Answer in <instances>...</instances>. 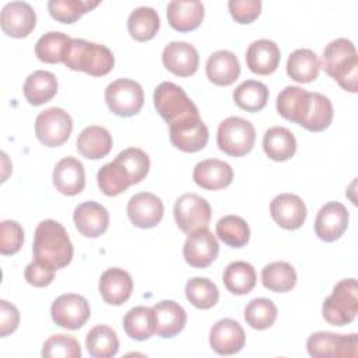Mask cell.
Wrapping results in <instances>:
<instances>
[{"instance_id": "cell-45", "label": "cell", "mask_w": 358, "mask_h": 358, "mask_svg": "<svg viewBox=\"0 0 358 358\" xmlns=\"http://www.w3.org/2000/svg\"><path fill=\"white\" fill-rule=\"evenodd\" d=\"M277 313V306L273 301L267 298H255L245 306L243 317L252 329L264 330L273 326Z\"/></svg>"}, {"instance_id": "cell-47", "label": "cell", "mask_w": 358, "mask_h": 358, "mask_svg": "<svg viewBox=\"0 0 358 358\" xmlns=\"http://www.w3.org/2000/svg\"><path fill=\"white\" fill-rule=\"evenodd\" d=\"M42 357L46 358H80L81 345L80 343L69 334H53L50 336L42 347Z\"/></svg>"}, {"instance_id": "cell-16", "label": "cell", "mask_w": 358, "mask_h": 358, "mask_svg": "<svg viewBox=\"0 0 358 358\" xmlns=\"http://www.w3.org/2000/svg\"><path fill=\"white\" fill-rule=\"evenodd\" d=\"M348 227V211L340 201H329L320 207L315 220V234L324 242L337 241Z\"/></svg>"}, {"instance_id": "cell-26", "label": "cell", "mask_w": 358, "mask_h": 358, "mask_svg": "<svg viewBox=\"0 0 358 358\" xmlns=\"http://www.w3.org/2000/svg\"><path fill=\"white\" fill-rule=\"evenodd\" d=\"M207 78L220 87L234 84L241 74V64L231 50H217L211 53L206 63Z\"/></svg>"}, {"instance_id": "cell-44", "label": "cell", "mask_w": 358, "mask_h": 358, "mask_svg": "<svg viewBox=\"0 0 358 358\" xmlns=\"http://www.w3.org/2000/svg\"><path fill=\"white\" fill-rule=\"evenodd\" d=\"M333 120V105L330 99L319 92H310V108L306 119L301 124L309 131H323Z\"/></svg>"}, {"instance_id": "cell-13", "label": "cell", "mask_w": 358, "mask_h": 358, "mask_svg": "<svg viewBox=\"0 0 358 358\" xmlns=\"http://www.w3.org/2000/svg\"><path fill=\"white\" fill-rule=\"evenodd\" d=\"M218 252V241L208 228H200L187 234L183 245V257L189 266L196 268L208 267L217 259Z\"/></svg>"}, {"instance_id": "cell-28", "label": "cell", "mask_w": 358, "mask_h": 358, "mask_svg": "<svg viewBox=\"0 0 358 358\" xmlns=\"http://www.w3.org/2000/svg\"><path fill=\"white\" fill-rule=\"evenodd\" d=\"M155 313V333L162 338H172L179 334L187 320L185 309L172 299H164L154 306Z\"/></svg>"}, {"instance_id": "cell-38", "label": "cell", "mask_w": 358, "mask_h": 358, "mask_svg": "<svg viewBox=\"0 0 358 358\" xmlns=\"http://www.w3.org/2000/svg\"><path fill=\"white\" fill-rule=\"evenodd\" d=\"M235 103L246 112L262 110L268 101L267 87L257 80H246L234 90Z\"/></svg>"}, {"instance_id": "cell-30", "label": "cell", "mask_w": 358, "mask_h": 358, "mask_svg": "<svg viewBox=\"0 0 358 358\" xmlns=\"http://www.w3.org/2000/svg\"><path fill=\"white\" fill-rule=\"evenodd\" d=\"M22 90L25 99L31 105H43L49 102L57 92L56 76L50 71L36 70L27 77Z\"/></svg>"}, {"instance_id": "cell-41", "label": "cell", "mask_w": 358, "mask_h": 358, "mask_svg": "<svg viewBox=\"0 0 358 358\" xmlns=\"http://www.w3.org/2000/svg\"><path fill=\"white\" fill-rule=\"evenodd\" d=\"M96 180L102 193L112 197L123 193L131 185L129 173L116 159L105 164L98 171Z\"/></svg>"}, {"instance_id": "cell-1", "label": "cell", "mask_w": 358, "mask_h": 358, "mask_svg": "<svg viewBox=\"0 0 358 358\" xmlns=\"http://www.w3.org/2000/svg\"><path fill=\"white\" fill-rule=\"evenodd\" d=\"M34 259L59 270L73 259V243L64 227L55 220H43L34 234Z\"/></svg>"}, {"instance_id": "cell-23", "label": "cell", "mask_w": 358, "mask_h": 358, "mask_svg": "<svg viewBox=\"0 0 358 358\" xmlns=\"http://www.w3.org/2000/svg\"><path fill=\"white\" fill-rule=\"evenodd\" d=\"M245 59L252 73L259 76H268L277 70L281 53L274 41L257 39L249 45Z\"/></svg>"}, {"instance_id": "cell-25", "label": "cell", "mask_w": 358, "mask_h": 358, "mask_svg": "<svg viewBox=\"0 0 358 358\" xmlns=\"http://www.w3.org/2000/svg\"><path fill=\"white\" fill-rule=\"evenodd\" d=\"M169 25L179 32L196 29L204 18V6L199 0H172L166 6Z\"/></svg>"}, {"instance_id": "cell-39", "label": "cell", "mask_w": 358, "mask_h": 358, "mask_svg": "<svg viewBox=\"0 0 358 358\" xmlns=\"http://www.w3.org/2000/svg\"><path fill=\"white\" fill-rule=\"evenodd\" d=\"M73 38L63 32L49 31L35 43V55L43 63H63L64 53Z\"/></svg>"}, {"instance_id": "cell-18", "label": "cell", "mask_w": 358, "mask_h": 358, "mask_svg": "<svg viewBox=\"0 0 358 358\" xmlns=\"http://www.w3.org/2000/svg\"><path fill=\"white\" fill-rule=\"evenodd\" d=\"M245 331L242 326L229 317L215 322L210 330V347L220 355H232L245 345Z\"/></svg>"}, {"instance_id": "cell-40", "label": "cell", "mask_w": 358, "mask_h": 358, "mask_svg": "<svg viewBox=\"0 0 358 358\" xmlns=\"http://www.w3.org/2000/svg\"><path fill=\"white\" fill-rule=\"evenodd\" d=\"M217 236L231 248H242L249 242L250 229L239 215H224L215 225Z\"/></svg>"}, {"instance_id": "cell-15", "label": "cell", "mask_w": 358, "mask_h": 358, "mask_svg": "<svg viewBox=\"0 0 358 358\" xmlns=\"http://www.w3.org/2000/svg\"><path fill=\"white\" fill-rule=\"evenodd\" d=\"M126 210L131 224L144 229L158 225L164 217L162 200L150 192L131 196Z\"/></svg>"}, {"instance_id": "cell-14", "label": "cell", "mask_w": 358, "mask_h": 358, "mask_svg": "<svg viewBox=\"0 0 358 358\" xmlns=\"http://www.w3.org/2000/svg\"><path fill=\"white\" fill-rule=\"evenodd\" d=\"M0 25L11 38H25L36 25V14L29 3L11 1L1 8Z\"/></svg>"}, {"instance_id": "cell-48", "label": "cell", "mask_w": 358, "mask_h": 358, "mask_svg": "<svg viewBox=\"0 0 358 358\" xmlns=\"http://www.w3.org/2000/svg\"><path fill=\"white\" fill-rule=\"evenodd\" d=\"M24 243V229L13 220H4L0 224V253L14 255Z\"/></svg>"}, {"instance_id": "cell-49", "label": "cell", "mask_w": 358, "mask_h": 358, "mask_svg": "<svg viewBox=\"0 0 358 358\" xmlns=\"http://www.w3.org/2000/svg\"><path fill=\"white\" fill-rule=\"evenodd\" d=\"M228 10L232 18L239 24H250L260 15V0H229Z\"/></svg>"}, {"instance_id": "cell-50", "label": "cell", "mask_w": 358, "mask_h": 358, "mask_svg": "<svg viewBox=\"0 0 358 358\" xmlns=\"http://www.w3.org/2000/svg\"><path fill=\"white\" fill-rule=\"evenodd\" d=\"M55 273H56V268L34 259L25 267L24 275H25V280H27L28 284H31L34 287H38V288H42V287L49 285L53 281Z\"/></svg>"}, {"instance_id": "cell-29", "label": "cell", "mask_w": 358, "mask_h": 358, "mask_svg": "<svg viewBox=\"0 0 358 358\" xmlns=\"http://www.w3.org/2000/svg\"><path fill=\"white\" fill-rule=\"evenodd\" d=\"M112 136L102 126H87L77 138L78 152L88 159H99L106 157L112 150Z\"/></svg>"}, {"instance_id": "cell-42", "label": "cell", "mask_w": 358, "mask_h": 358, "mask_svg": "<svg viewBox=\"0 0 358 358\" xmlns=\"http://www.w3.org/2000/svg\"><path fill=\"white\" fill-rule=\"evenodd\" d=\"M185 294L189 302L197 309H210L220 299V292L217 285L206 277L190 278L186 282Z\"/></svg>"}, {"instance_id": "cell-8", "label": "cell", "mask_w": 358, "mask_h": 358, "mask_svg": "<svg viewBox=\"0 0 358 358\" xmlns=\"http://www.w3.org/2000/svg\"><path fill=\"white\" fill-rule=\"evenodd\" d=\"M308 354L313 358H354L358 354L357 334H334L317 331L308 337Z\"/></svg>"}, {"instance_id": "cell-31", "label": "cell", "mask_w": 358, "mask_h": 358, "mask_svg": "<svg viewBox=\"0 0 358 358\" xmlns=\"http://www.w3.org/2000/svg\"><path fill=\"white\" fill-rule=\"evenodd\" d=\"M263 150L273 161H287L292 158L296 151L295 136L287 127H270L263 137Z\"/></svg>"}, {"instance_id": "cell-37", "label": "cell", "mask_w": 358, "mask_h": 358, "mask_svg": "<svg viewBox=\"0 0 358 358\" xmlns=\"http://www.w3.org/2000/svg\"><path fill=\"white\" fill-rule=\"evenodd\" d=\"M262 284L273 292H288L296 284V271L287 262H273L262 270Z\"/></svg>"}, {"instance_id": "cell-51", "label": "cell", "mask_w": 358, "mask_h": 358, "mask_svg": "<svg viewBox=\"0 0 358 358\" xmlns=\"http://www.w3.org/2000/svg\"><path fill=\"white\" fill-rule=\"evenodd\" d=\"M20 324L18 309L6 299L0 301V336L6 337L17 330Z\"/></svg>"}, {"instance_id": "cell-36", "label": "cell", "mask_w": 358, "mask_h": 358, "mask_svg": "<svg viewBox=\"0 0 358 358\" xmlns=\"http://www.w3.org/2000/svg\"><path fill=\"white\" fill-rule=\"evenodd\" d=\"M85 347L94 358H112L119 350V338L112 327L98 324L87 333Z\"/></svg>"}, {"instance_id": "cell-22", "label": "cell", "mask_w": 358, "mask_h": 358, "mask_svg": "<svg viewBox=\"0 0 358 358\" xmlns=\"http://www.w3.org/2000/svg\"><path fill=\"white\" fill-rule=\"evenodd\" d=\"M99 294L108 305L124 303L133 291V280L130 274L119 267H112L101 274L98 284Z\"/></svg>"}, {"instance_id": "cell-27", "label": "cell", "mask_w": 358, "mask_h": 358, "mask_svg": "<svg viewBox=\"0 0 358 358\" xmlns=\"http://www.w3.org/2000/svg\"><path fill=\"white\" fill-rule=\"evenodd\" d=\"M53 185L66 196H76L81 193L85 186L83 164L73 157L62 158L53 169Z\"/></svg>"}, {"instance_id": "cell-6", "label": "cell", "mask_w": 358, "mask_h": 358, "mask_svg": "<svg viewBox=\"0 0 358 358\" xmlns=\"http://www.w3.org/2000/svg\"><path fill=\"white\" fill-rule=\"evenodd\" d=\"M256 140L253 124L242 117L224 119L217 130L218 148L231 157H243L252 151Z\"/></svg>"}, {"instance_id": "cell-33", "label": "cell", "mask_w": 358, "mask_h": 358, "mask_svg": "<svg viewBox=\"0 0 358 358\" xmlns=\"http://www.w3.org/2000/svg\"><path fill=\"white\" fill-rule=\"evenodd\" d=\"M256 271L253 266L243 260L229 263L222 274L225 288L235 295L249 294L256 285Z\"/></svg>"}, {"instance_id": "cell-35", "label": "cell", "mask_w": 358, "mask_h": 358, "mask_svg": "<svg viewBox=\"0 0 358 358\" xmlns=\"http://www.w3.org/2000/svg\"><path fill=\"white\" fill-rule=\"evenodd\" d=\"M159 15L152 7L140 6L127 18V29L133 39L145 42L152 39L159 29Z\"/></svg>"}, {"instance_id": "cell-21", "label": "cell", "mask_w": 358, "mask_h": 358, "mask_svg": "<svg viewBox=\"0 0 358 358\" xmlns=\"http://www.w3.org/2000/svg\"><path fill=\"white\" fill-rule=\"evenodd\" d=\"M232 179L234 171L231 165L217 158L200 161L193 169V180L206 190L225 189L232 183Z\"/></svg>"}, {"instance_id": "cell-17", "label": "cell", "mask_w": 358, "mask_h": 358, "mask_svg": "<svg viewBox=\"0 0 358 358\" xmlns=\"http://www.w3.org/2000/svg\"><path fill=\"white\" fill-rule=\"evenodd\" d=\"M270 214L281 228L294 231L303 225L306 220V206L298 194L281 193L271 200Z\"/></svg>"}, {"instance_id": "cell-46", "label": "cell", "mask_w": 358, "mask_h": 358, "mask_svg": "<svg viewBox=\"0 0 358 358\" xmlns=\"http://www.w3.org/2000/svg\"><path fill=\"white\" fill-rule=\"evenodd\" d=\"M115 159L129 173L131 185L140 183L148 173L150 158L143 150H140L137 147H130V148L120 151Z\"/></svg>"}, {"instance_id": "cell-7", "label": "cell", "mask_w": 358, "mask_h": 358, "mask_svg": "<svg viewBox=\"0 0 358 358\" xmlns=\"http://www.w3.org/2000/svg\"><path fill=\"white\" fill-rule=\"evenodd\" d=\"M105 101L112 113L129 117L141 110L144 92L137 81L130 78H117L106 87Z\"/></svg>"}, {"instance_id": "cell-20", "label": "cell", "mask_w": 358, "mask_h": 358, "mask_svg": "<svg viewBox=\"0 0 358 358\" xmlns=\"http://www.w3.org/2000/svg\"><path fill=\"white\" fill-rule=\"evenodd\" d=\"M73 220L81 235L87 238H98L108 229L109 213L102 204L90 200L76 207Z\"/></svg>"}, {"instance_id": "cell-19", "label": "cell", "mask_w": 358, "mask_h": 358, "mask_svg": "<svg viewBox=\"0 0 358 358\" xmlns=\"http://www.w3.org/2000/svg\"><path fill=\"white\" fill-rule=\"evenodd\" d=\"M162 63L178 77H190L197 71L199 52L187 42L173 41L164 48Z\"/></svg>"}, {"instance_id": "cell-4", "label": "cell", "mask_w": 358, "mask_h": 358, "mask_svg": "<svg viewBox=\"0 0 358 358\" xmlns=\"http://www.w3.org/2000/svg\"><path fill=\"white\" fill-rule=\"evenodd\" d=\"M358 284L355 278L338 281L322 305L323 319L333 326L351 323L358 313Z\"/></svg>"}, {"instance_id": "cell-32", "label": "cell", "mask_w": 358, "mask_h": 358, "mask_svg": "<svg viewBox=\"0 0 358 358\" xmlns=\"http://www.w3.org/2000/svg\"><path fill=\"white\" fill-rule=\"evenodd\" d=\"M320 60L310 49H296L287 60V74L296 83H310L317 78Z\"/></svg>"}, {"instance_id": "cell-3", "label": "cell", "mask_w": 358, "mask_h": 358, "mask_svg": "<svg viewBox=\"0 0 358 358\" xmlns=\"http://www.w3.org/2000/svg\"><path fill=\"white\" fill-rule=\"evenodd\" d=\"M63 63L74 71H84L94 77L108 74L115 64L113 53L101 43L85 39H71L64 53Z\"/></svg>"}, {"instance_id": "cell-5", "label": "cell", "mask_w": 358, "mask_h": 358, "mask_svg": "<svg viewBox=\"0 0 358 358\" xmlns=\"http://www.w3.org/2000/svg\"><path fill=\"white\" fill-rule=\"evenodd\" d=\"M154 106L168 124L200 116L197 106L187 96L185 90L171 81H164L155 88Z\"/></svg>"}, {"instance_id": "cell-11", "label": "cell", "mask_w": 358, "mask_h": 358, "mask_svg": "<svg viewBox=\"0 0 358 358\" xmlns=\"http://www.w3.org/2000/svg\"><path fill=\"white\" fill-rule=\"evenodd\" d=\"M53 322L67 330L83 327L91 316L88 301L78 294H63L55 299L50 306Z\"/></svg>"}, {"instance_id": "cell-2", "label": "cell", "mask_w": 358, "mask_h": 358, "mask_svg": "<svg viewBox=\"0 0 358 358\" xmlns=\"http://www.w3.org/2000/svg\"><path fill=\"white\" fill-rule=\"evenodd\" d=\"M320 67L333 77L343 90L355 94L358 91V56L355 45L347 38L329 42L323 50Z\"/></svg>"}, {"instance_id": "cell-9", "label": "cell", "mask_w": 358, "mask_h": 358, "mask_svg": "<svg viewBox=\"0 0 358 358\" xmlns=\"http://www.w3.org/2000/svg\"><path fill=\"white\" fill-rule=\"evenodd\" d=\"M73 130L71 116L62 108H49L42 110L35 119L36 138L46 147H59L64 144Z\"/></svg>"}, {"instance_id": "cell-10", "label": "cell", "mask_w": 358, "mask_h": 358, "mask_svg": "<svg viewBox=\"0 0 358 358\" xmlns=\"http://www.w3.org/2000/svg\"><path fill=\"white\" fill-rule=\"evenodd\" d=\"M173 215L179 229L190 234L200 228H208L211 207L204 197L196 193H185L176 199Z\"/></svg>"}, {"instance_id": "cell-12", "label": "cell", "mask_w": 358, "mask_h": 358, "mask_svg": "<svg viewBox=\"0 0 358 358\" xmlns=\"http://www.w3.org/2000/svg\"><path fill=\"white\" fill-rule=\"evenodd\" d=\"M169 140L180 151L197 152L207 145L208 129L200 116L183 119L169 124Z\"/></svg>"}, {"instance_id": "cell-34", "label": "cell", "mask_w": 358, "mask_h": 358, "mask_svg": "<svg viewBox=\"0 0 358 358\" xmlns=\"http://www.w3.org/2000/svg\"><path fill=\"white\" fill-rule=\"evenodd\" d=\"M157 322L152 308L136 306L131 308L123 317V329L126 334L137 341L148 340L155 333Z\"/></svg>"}, {"instance_id": "cell-43", "label": "cell", "mask_w": 358, "mask_h": 358, "mask_svg": "<svg viewBox=\"0 0 358 358\" xmlns=\"http://www.w3.org/2000/svg\"><path fill=\"white\" fill-rule=\"evenodd\" d=\"M98 4V0H50L48 1V10L56 21L73 24Z\"/></svg>"}, {"instance_id": "cell-24", "label": "cell", "mask_w": 358, "mask_h": 358, "mask_svg": "<svg viewBox=\"0 0 358 358\" xmlns=\"http://www.w3.org/2000/svg\"><path fill=\"white\" fill-rule=\"evenodd\" d=\"M275 108L285 120L301 126L310 108V92L296 85H288L278 94Z\"/></svg>"}]
</instances>
